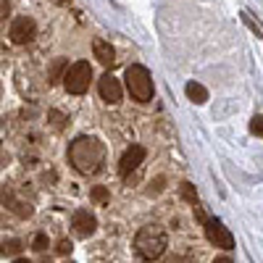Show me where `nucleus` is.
I'll list each match as a JSON object with an SVG mask.
<instances>
[{
  "mask_svg": "<svg viewBox=\"0 0 263 263\" xmlns=\"http://www.w3.org/2000/svg\"><path fill=\"white\" fill-rule=\"evenodd\" d=\"M13 263H29V260H27V258H16Z\"/></svg>",
  "mask_w": 263,
  "mask_h": 263,
  "instance_id": "24",
  "label": "nucleus"
},
{
  "mask_svg": "<svg viewBox=\"0 0 263 263\" xmlns=\"http://www.w3.org/2000/svg\"><path fill=\"white\" fill-rule=\"evenodd\" d=\"M32 248H34V250H40V253H42V250H48V248H50L48 234H37V237H34V242H32Z\"/></svg>",
  "mask_w": 263,
  "mask_h": 263,
  "instance_id": "17",
  "label": "nucleus"
},
{
  "mask_svg": "<svg viewBox=\"0 0 263 263\" xmlns=\"http://www.w3.org/2000/svg\"><path fill=\"white\" fill-rule=\"evenodd\" d=\"M8 37H11L13 45H29V42L37 37V24L29 16H18L8 29Z\"/></svg>",
  "mask_w": 263,
  "mask_h": 263,
  "instance_id": "6",
  "label": "nucleus"
},
{
  "mask_svg": "<svg viewBox=\"0 0 263 263\" xmlns=\"http://www.w3.org/2000/svg\"><path fill=\"white\" fill-rule=\"evenodd\" d=\"M179 192H182V197H184L187 203L197 205V192H195V187H192L190 182H182V184H179Z\"/></svg>",
  "mask_w": 263,
  "mask_h": 263,
  "instance_id": "14",
  "label": "nucleus"
},
{
  "mask_svg": "<svg viewBox=\"0 0 263 263\" xmlns=\"http://www.w3.org/2000/svg\"><path fill=\"white\" fill-rule=\"evenodd\" d=\"M69 263H71V260H69Z\"/></svg>",
  "mask_w": 263,
  "mask_h": 263,
  "instance_id": "25",
  "label": "nucleus"
},
{
  "mask_svg": "<svg viewBox=\"0 0 263 263\" xmlns=\"http://www.w3.org/2000/svg\"><path fill=\"white\" fill-rule=\"evenodd\" d=\"M71 227H74V232L79 234V237H92L95 234V229H98V221H95V216L90 213V211H77L74 216H71Z\"/></svg>",
  "mask_w": 263,
  "mask_h": 263,
  "instance_id": "9",
  "label": "nucleus"
},
{
  "mask_svg": "<svg viewBox=\"0 0 263 263\" xmlns=\"http://www.w3.org/2000/svg\"><path fill=\"white\" fill-rule=\"evenodd\" d=\"M90 195H92V200H95L98 205H105V203H108V197H111L105 187H92V192H90Z\"/></svg>",
  "mask_w": 263,
  "mask_h": 263,
  "instance_id": "16",
  "label": "nucleus"
},
{
  "mask_svg": "<svg viewBox=\"0 0 263 263\" xmlns=\"http://www.w3.org/2000/svg\"><path fill=\"white\" fill-rule=\"evenodd\" d=\"M98 90H100V98H103L105 103H111V105L121 103L124 90H121V82H119L114 74H105V77H100V82H98Z\"/></svg>",
  "mask_w": 263,
  "mask_h": 263,
  "instance_id": "7",
  "label": "nucleus"
},
{
  "mask_svg": "<svg viewBox=\"0 0 263 263\" xmlns=\"http://www.w3.org/2000/svg\"><path fill=\"white\" fill-rule=\"evenodd\" d=\"M21 250V239H3L0 242V255H13Z\"/></svg>",
  "mask_w": 263,
  "mask_h": 263,
  "instance_id": "13",
  "label": "nucleus"
},
{
  "mask_svg": "<svg viewBox=\"0 0 263 263\" xmlns=\"http://www.w3.org/2000/svg\"><path fill=\"white\" fill-rule=\"evenodd\" d=\"M168 263H195V260H192V258H187V255H174Z\"/></svg>",
  "mask_w": 263,
  "mask_h": 263,
  "instance_id": "22",
  "label": "nucleus"
},
{
  "mask_svg": "<svg viewBox=\"0 0 263 263\" xmlns=\"http://www.w3.org/2000/svg\"><path fill=\"white\" fill-rule=\"evenodd\" d=\"M92 53H95V58H98L103 66H114V61H116L114 45H111V42H105V40H95V42H92Z\"/></svg>",
  "mask_w": 263,
  "mask_h": 263,
  "instance_id": "11",
  "label": "nucleus"
},
{
  "mask_svg": "<svg viewBox=\"0 0 263 263\" xmlns=\"http://www.w3.org/2000/svg\"><path fill=\"white\" fill-rule=\"evenodd\" d=\"M213 263H234V260H232V258H227V255H224V258H216V260H213Z\"/></svg>",
  "mask_w": 263,
  "mask_h": 263,
  "instance_id": "23",
  "label": "nucleus"
},
{
  "mask_svg": "<svg viewBox=\"0 0 263 263\" xmlns=\"http://www.w3.org/2000/svg\"><path fill=\"white\" fill-rule=\"evenodd\" d=\"M50 119H53V126H55V129H63V126H66V116H63V114L50 111Z\"/></svg>",
  "mask_w": 263,
  "mask_h": 263,
  "instance_id": "18",
  "label": "nucleus"
},
{
  "mask_svg": "<svg viewBox=\"0 0 263 263\" xmlns=\"http://www.w3.org/2000/svg\"><path fill=\"white\" fill-rule=\"evenodd\" d=\"M0 200H3L6 203V208L8 211H13L16 216H21V218H29L32 213H34V208H32V203L27 200H18V197L13 195V192H3V195H0Z\"/></svg>",
  "mask_w": 263,
  "mask_h": 263,
  "instance_id": "10",
  "label": "nucleus"
},
{
  "mask_svg": "<svg viewBox=\"0 0 263 263\" xmlns=\"http://www.w3.org/2000/svg\"><path fill=\"white\" fill-rule=\"evenodd\" d=\"M69 161L79 174L90 177V174L100 171L105 161V145L98 137H77L69 147Z\"/></svg>",
  "mask_w": 263,
  "mask_h": 263,
  "instance_id": "1",
  "label": "nucleus"
},
{
  "mask_svg": "<svg viewBox=\"0 0 263 263\" xmlns=\"http://www.w3.org/2000/svg\"><path fill=\"white\" fill-rule=\"evenodd\" d=\"M8 11H11V6H8V0H0V21H3V18L8 16Z\"/></svg>",
  "mask_w": 263,
  "mask_h": 263,
  "instance_id": "21",
  "label": "nucleus"
},
{
  "mask_svg": "<svg viewBox=\"0 0 263 263\" xmlns=\"http://www.w3.org/2000/svg\"><path fill=\"white\" fill-rule=\"evenodd\" d=\"M205 237H208V242L216 245V248H221V250H232L234 248V237L232 232L218 221V218H205Z\"/></svg>",
  "mask_w": 263,
  "mask_h": 263,
  "instance_id": "5",
  "label": "nucleus"
},
{
  "mask_svg": "<svg viewBox=\"0 0 263 263\" xmlns=\"http://www.w3.org/2000/svg\"><path fill=\"white\" fill-rule=\"evenodd\" d=\"M58 253L61 255H69L71 253V242H69V239H61V242H58Z\"/></svg>",
  "mask_w": 263,
  "mask_h": 263,
  "instance_id": "20",
  "label": "nucleus"
},
{
  "mask_svg": "<svg viewBox=\"0 0 263 263\" xmlns=\"http://www.w3.org/2000/svg\"><path fill=\"white\" fill-rule=\"evenodd\" d=\"M124 79H126V90L132 92V98L137 103H147L153 98V79H150V71L145 66H140V63L129 66Z\"/></svg>",
  "mask_w": 263,
  "mask_h": 263,
  "instance_id": "3",
  "label": "nucleus"
},
{
  "mask_svg": "<svg viewBox=\"0 0 263 263\" xmlns=\"http://www.w3.org/2000/svg\"><path fill=\"white\" fill-rule=\"evenodd\" d=\"M142 161H145V147H142V145L126 147L124 156H121V161H119V174H121V177H129V174L135 171Z\"/></svg>",
  "mask_w": 263,
  "mask_h": 263,
  "instance_id": "8",
  "label": "nucleus"
},
{
  "mask_svg": "<svg viewBox=\"0 0 263 263\" xmlns=\"http://www.w3.org/2000/svg\"><path fill=\"white\" fill-rule=\"evenodd\" d=\"M63 69H66V58H58V61L53 63V69H50V82L63 79Z\"/></svg>",
  "mask_w": 263,
  "mask_h": 263,
  "instance_id": "15",
  "label": "nucleus"
},
{
  "mask_svg": "<svg viewBox=\"0 0 263 263\" xmlns=\"http://www.w3.org/2000/svg\"><path fill=\"white\" fill-rule=\"evenodd\" d=\"M250 132H253V135H263V116H255L253 119V124H250Z\"/></svg>",
  "mask_w": 263,
  "mask_h": 263,
  "instance_id": "19",
  "label": "nucleus"
},
{
  "mask_svg": "<svg viewBox=\"0 0 263 263\" xmlns=\"http://www.w3.org/2000/svg\"><path fill=\"white\" fill-rule=\"evenodd\" d=\"M184 90H187V98H190L192 103H205V100H208V90H205L200 82H190Z\"/></svg>",
  "mask_w": 263,
  "mask_h": 263,
  "instance_id": "12",
  "label": "nucleus"
},
{
  "mask_svg": "<svg viewBox=\"0 0 263 263\" xmlns=\"http://www.w3.org/2000/svg\"><path fill=\"white\" fill-rule=\"evenodd\" d=\"M90 82H92V66L87 61L74 63L71 69H66V74H63V84L71 95H84L90 90Z\"/></svg>",
  "mask_w": 263,
  "mask_h": 263,
  "instance_id": "4",
  "label": "nucleus"
},
{
  "mask_svg": "<svg viewBox=\"0 0 263 263\" xmlns=\"http://www.w3.org/2000/svg\"><path fill=\"white\" fill-rule=\"evenodd\" d=\"M166 245H168V239H166V232L163 227L158 224H147L137 232L135 237V250L142 260H158L163 253H166Z\"/></svg>",
  "mask_w": 263,
  "mask_h": 263,
  "instance_id": "2",
  "label": "nucleus"
}]
</instances>
